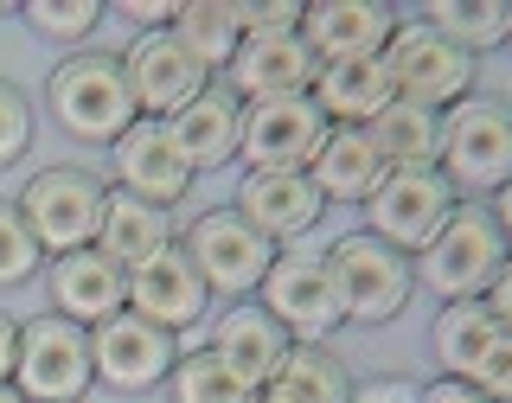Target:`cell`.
<instances>
[{
	"label": "cell",
	"mask_w": 512,
	"mask_h": 403,
	"mask_svg": "<svg viewBox=\"0 0 512 403\" xmlns=\"http://www.w3.org/2000/svg\"><path fill=\"white\" fill-rule=\"evenodd\" d=\"M7 13H13V0H0V20H7Z\"/></svg>",
	"instance_id": "cell-43"
},
{
	"label": "cell",
	"mask_w": 512,
	"mask_h": 403,
	"mask_svg": "<svg viewBox=\"0 0 512 403\" xmlns=\"http://www.w3.org/2000/svg\"><path fill=\"white\" fill-rule=\"evenodd\" d=\"M416 403H487V397H480L474 384H461V378H436V384L416 391Z\"/></svg>",
	"instance_id": "cell-38"
},
{
	"label": "cell",
	"mask_w": 512,
	"mask_h": 403,
	"mask_svg": "<svg viewBox=\"0 0 512 403\" xmlns=\"http://www.w3.org/2000/svg\"><path fill=\"white\" fill-rule=\"evenodd\" d=\"M397 32V13L384 0H314L301 20V45L314 52V64H340V58H378Z\"/></svg>",
	"instance_id": "cell-17"
},
{
	"label": "cell",
	"mask_w": 512,
	"mask_h": 403,
	"mask_svg": "<svg viewBox=\"0 0 512 403\" xmlns=\"http://www.w3.org/2000/svg\"><path fill=\"white\" fill-rule=\"evenodd\" d=\"M384 71H391L397 103L442 116V109H455L461 96H474L480 58H468L461 45H448L442 32H429L423 20H397L391 45H384Z\"/></svg>",
	"instance_id": "cell-8"
},
{
	"label": "cell",
	"mask_w": 512,
	"mask_h": 403,
	"mask_svg": "<svg viewBox=\"0 0 512 403\" xmlns=\"http://www.w3.org/2000/svg\"><path fill=\"white\" fill-rule=\"evenodd\" d=\"M0 403H26L20 391H13V384H0Z\"/></svg>",
	"instance_id": "cell-42"
},
{
	"label": "cell",
	"mask_w": 512,
	"mask_h": 403,
	"mask_svg": "<svg viewBox=\"0 0 512 403\" xmlns=\"http://www.w3.org/2000/svg\"><path fill=\"white\" fill-rule=\"evenodd\" d=\"M455 205L461 199L448 192V180H442L436 167H423V173H384V186L359 205V212H365L359 231H372L378 244H391L397 256H416L448 224Z\"/></svg>",
	"instance_id": "cell-11"
},
{
	"label": "cell",
	"mask_w": 512,
	"mask_h": 403,
	"mask_svg": "<svg viewBox=\"0 0 512 403\" xmlns=\"http://www.w3.org/2000/svg\"><path fill=\"white\" fill-rule=\"evenodd\" d=\"M436 173L448 180L455 199H480L512 180V103L500 96H461L455 109H442V148H436Z\"/></svg>",
	"instance_id": "cell-1"
},
{
	"label": "cell",
	"mask_w": 512,
	"mask_h": 403,
	"mask_svg": "<svg viewBox=\"0 0 512 403\" xmlns=\"http://www.w3.org/2000/svg\"><path fill=\"white\" fill-rule=\"evenodd\" d=\"M506 45H512V39H506Z\"/></svg>",
	"instance_id": "cell-45"
},
{
	"label": "cell",
	"mask_w": 512,
	"mask_h": 403,
	"mask_svg": "<svg viewBox=\"0 0 512 403\" xmlns=\"http://www.w3.org/2000/svg\"><path fill=\"white\" fill-rule=\"evenodd\" d=\"M256 403H276V397H269V391H256Z\"/></svg>",
	"instance_id": "cell-44"
},
{
	"label": "cell",
	"mask_w": 512,
	"mask_h": 403,
	"mask_svg": "<svg viewBox=\"0 0 512 403\" xmlns=\"http://www.w3.org/2000/svg\"><path fill=\"white\" fill-rule=\"evenodd\" d=\"M308 96H314L320 116H327V128H372L384 109L397 103L391 71H384V52H378V58H340V64H320Z\"/></svg>",
	"instance_id": "cell-21"
},
{
	"label": "cell",
	"mask_w": 512,
	"mask_h": 403,
	"mask_svg": "<svg viewBox=\"0 0 512 403\" xmlns=\"http://www.w3.org/2000/svg\"><path fill=\"white\" fill-rule=\"evenodd\" d=\"M173 244H180V256L199 269V282H205L212 301H256L269 263H276V244L256 237L231 205H224V212H199Z\"/></svg>",
	"instance_id": "cell-7"
},
{
	"label": "cell",
	"mask_w": 512,
	"mask_h": 403,
	"mask_svg": "<svg viewBox=\"0 0 512 403\" xmlns=\"http://www.w3.org/2000/svg\"><path fill=\"white\" fill-rule=\"evenodd\" d=\"M320 263H327V276H333V295H340L346 327H384V320H397L410 308V295H416L410 256L378 244L372 231L333 237V244L320 250Z\"/></svg>",
	"instance_id": "cell-4"
},
{
	"label": "cell",
	"mask_w": 512,
	"mask_h": 403,
	"mask_svg": "<svg viewBox=\"0 0 512 403\" xmlns=\"http://www.w3.org/2000/svg\"><path fill=\"white\" fill-rule=\"evenodd\" d=\"M500 340V320L487 314V301H448L436 308V327H429V352H436L442 378H474V365L487 359V346Z\"/></svg>",
	"instance_id": "cell-25"
},
{
	"label": "cell",
	"mask_w": 512,
	"mask_h": 403,
	"mask_svg": "<svg viewBox=\"0 0 512 403\" xmlns=\"http://www.w3.org/2000/svg\"><path fill=\"white\" fill-rule=\"evenodd\" d=\"M103 199H109V186L96 180V173H84V167H39L20 186L13 212L26 218L32 244H39V256L52 263V256H71V250H90L96 244Z\"/></svg>",
	"instance_id": "cell-5"
},
{
	"label": "cell",
	"mask_w": 512,
	"mask_h": 403,
	"mask_svg": "<svg viewBox=\"0 0 512 403\" xmlns=\"http://www.w3.org/2000/svg\"><path fill=\"white\" fill-rule=\"evenodd\" d=\"M13 391L26 403H84L96 391L90 365V327L64 314H32L20 320V359H13Z\"/></svg>",
	"instance_id": "cell-6"
},
{
	"label": "cell",
	"mask_w": 512,
	"mask_h": 403,
	"mask_svg": "<svg viewBox=\"0 0 512 403\" xmlns=\"http://www.w3.org/2000/svg\"><path fill=\"white\" fill-rule=\"evenodd\" d=\"M314 52L301 39H244L237 58L224 64L218 84L237 96V103H276V96H308L314 90Z\"/></svg>",
	"instance_id": "cell-18"
},
{
	"label": "cell",
	"mask_w": 512,
	"mask_h": 403,
	"mask_svg": "<svg viewBox=\"0 0 512 403\" xmlns=\"http://www.w3.org/2000/svg\"><path fill=\"white\" fill-rule=\"evenodd\" d=\"M231 212L250 224L256 237H269V244H295V237H308L320 218H327V199L314 192L308 173H244L237 180V199Z\"/></svg>",
	"instance_id": "cell-16"
},
{
	"label": "cell",
	"mask_w": 512,
	"mask_h": 403,
	"mask_svg": "<svg viewBox=\"0 0 512 403\" xmlns=\"http://www.w3.org/2000/svg\"><path fill=\"white\" fill-rule=\"evenodd\" d=\"M128 314H141V320H154L160 333H192L205 314H212V295H205V282H199V269L180 256V244L173 250H160L148 256L141 269H128Z\"/></svg>",
	"instance_id": "cell-15"
},
{
	"label": "cell",
	"mask_w": 512,
	"mask_h": 403,
	"mask_svg": "<svg viewBox=\"0 0 512 403\" xmlns=\"http://www.w3.org/2000/svg\"><path fill=\"white\" fill-rule=\"evenodd\" d=\"M308 180H314V192L327 205H365L384 186V160H378V148H372L365 128H327Z\"/></svg>",
	"instance_id": "cell-23"
},
{
	"label": "cell",
	"mask_w": 512,
	"mask_h": 403,
	"mask_svg": "<svg viewBox=\"0 0 512 403\" xmlns=\"http://www.w3.org/2000/svg\"><path fill=\"white\" fill-rule=\"evenodd\" d=\"M173 212H160V205H141V199H128V192L109 186V199H103V224H96V250L109 256L116 269H141L148 256L160 250H173Z\"/></svg>",
	"instance_id": "cell-24"
},
{
	"label": "cell",
	"mask_w": 512,
	"mask_h": 403,
	"mask_svg": "<svg viewBox=\"0 0 512 403\" xmlns=\"http://www.w3.org/2000/svg\"><path fill=\"white\" fill-rule=\"evenodd\" d=\"M256 308L276 320V327H282L295 346H327L333 333L346 327L327 263H320V256H308V250H276V263H269L263 288H256Z\"/></svg>",
	"instance_id": "cell-9"
},
{
	"label": "cell",
	"mask_w": 512,
	"mask_h": 403,
	"mask_svg": "<svg viewBox=\"0 0 512 403\" xmlns=\"http://www.w3.org/2000/svg\"><path fill=\"white\" fill-rule=\"evenodd\" d=\"M45 103H52V122L84 148H116L135 128V96H128L116 52H71L64 64H52Z\"/></svg>",
	"instance_id": "cell-2"
},
{
	"label": "cell",
	"mask_w": 512,
	"mask_h": 403,
	"mask_svg": "<svg viewBox=\"0 0 512 403\" xmlns=\"http://www.w3.org/2000/svg\"><path fill=\"white\" fill-rule=\"evenodd\" d=\"M480 301H487V314L500 320V333H512V256L500 263V276L487 282V295H480Z\"/></svg>",
	"instance_id": "cell-37"
},
{
	"label": "cell",
	"mask_w": 512,
	"mask_h": 403,
	"mask_svg": "<svg viewBox=\"0 0 512 403\" xmlns=\"http://www.w3.org/2000/svg\"><path fill=\"white\" fill-rule=\"evenodd\" d=\"M320 141H327V116L314 109V96H276V103L244 109L237 160L244 173H308Z\"/></svg>",
	"instance_id": "cell-12"
},
{
	"label": "cell",
	"mask_w": 512,
	"mask_h": 403,
	"mask_svg": "<svg viewBox=\"0 0 512 403\" xmlns=\"http://www.w3.org/2000/svg\"><path fill=\"white\" fill-rule=\"evenodd\" d=\"M167 397H173V403H256V391L218 359L212 346L180 352V365L167 372Z\"/></svg>",
	"instance_id": "cell-30"
},
{
	"label": "cell",
	"mask_w": 512,
	"mask_h": 403,
	"mask_svg": "<svg viewBox=\"0 0 512 403\" xmlns=\"http://www.w3.org/2000/svg\"><path fill=\"white\" fill-rule=\"evenodd\" d=\"M244 13V39H301L308 0H263V7H237Z\"/></svg>",
	"instance_id": "cell-34"
},
{
	"label": "cell",
	"mask_w": 512,
	"mask_h": 403,
	"mask_svg": "<svg viewBox=\"0 0 512 403\" xmlns=\"http://www.w3.org/2000/svg\"><path fill=\"white\" fill-rule=\"evenodd\" d=\"M109 160H116V192H128V199H141V205H160V212H173L192 192V180H199V173L186 167L173 128L148 122V116H135V128L109 148Z\"/></svg>",
	"instance_id": "cell-14"
},
{
	"label": "cell",
	"mask_w": 512,
	"mask_h": 403,
	"mask_svg": "<svg viewBox=\"0 0 512 403\" xmlns=\"http://www.w3.org/2000/svg\"><path fill=\"white\" fill-rule=\"evenodd\" d=\"M352 403H416V391H404V384H372V391H352Z\"/></svg>",
	"instance_id": "cell-41"
},
{
	"label": "cell",
	"mask_w": 512,
	"mask_h": 403,
	"mask_svg": "<svg viewBox=\"0 0 512 403\" xmlns=\"http://www.w3.org/2000/svg\"><path fill=\"white\" fill-rule=\"evenodd\" d=\"M26 26L52 45H84L103 26V0H26Z\"/></svg>",
	"instance_id": "cell-31"
},
{
	"label": "cell",
	"mask_w": 512,
	"mask_h": 403,
	"mask_svg": "<svg viewBox=\"0 0 512 403\" xmlns=\"http://www.w3.org/2000/svg\"><path fill=\"white\" fill-rule=\"evenodd\" d=\"M39 269H45V256L32 244L26 218L13 212V199H0V288H20V282L39 276Z\"/></svg>",
	"instance_id": "cell-32"
},
{
	"label": "cell",
	"mask_w": 512,
	"mask_h": 403,
	"mask_svg": "<svg viewBox=\"0 0 512 403\" xmlns=\"http://www.w3.org/2000/svg\"><path fill=\"white\" fill-rule=\"evenodd\" d=\"M173 39L205 64V77H224V64L244 45V13H237V0H180Z\"/></svg>",
	"instance_id": "cell-26"
},
{
	"label": "cell",
	"mask_w": 512,
	"mask_h": 403,
	"mask_svg": "<svg viewBox=\"0 0 512 403\" xmlns=\"http://www.w3.org/2000/svg\"><path fill=\"white\" fill-rule=\"evenodd\" d=\"M365 135H372L384 173H423V167H436L442 116H429V109H410V103H391L372 128H365Z\"/></svg>",
	"instance_id": "cell-27"
},
{
	"label": "cell",
	"mask_w": 512,
	"mask_h": 403,
	"mask_svg": "<svg viewBox=\"0 0 512 403\" xmlns=\"http://www.w3.org/2000/svg\"><path fill=\"white\" fill-rule=\"evenodd\" d=\"M122 77H128V96H135V116H148V122H173L212 84L205 64L173 32H135V45L122 52Z\"/></svg>",
	"instance_id": "cell-13"
},
{
	"label": "cell",
	"mask_w": 512,
	"mask_h": 403,
	"mask_svg": "<svg viewBox=\"0 0 512 403\" xmlns=\"http://www.w3.org/2000/svg\"><path fill=\"white\" fill-rule=\"evenodd\" d=\"M487 212H493V224H500V237H506V250H512V180L487 199Z\"/></svg>",
	"instance_id": "cell-40"
},
{
	"label": "cell",
	"mask_w": 512,
	"mask_h": 403,
	"mask_svg": "<svg viewBox=\"0 0 512 403\" xmlns=\"http://www.w3.org/2000/svg\"><path fill=\"white\" fill-rule=\"evenodd\" d=\"M180 340L160 333L154 320L141 314H109L103 327H90V365H96V384L103 391H122V397H141V391H160L167 372L180 365Z\"/></svg>",
	"instance_id": "cell-10"
},
{
	"label": "cell",
	"mask_w": 512,
	"mask_h": 403,
	"mask_svg": "<svg viewBox=\"0 0 512 403\" xmlns=\"http://www.w3.org/2000/svg\"><path fill=\"white\" fill-rule=\"evenodd\" d=\"M352 372L340 365L333 346H288L282 372L269 378V397L276 403H352Z\"/></svg>",
	"instance_id": "cell-28"
},
{
	"label": "cell",
	"mask_w": 512,
	"mask_h": 403,
	"mask_svg": "<svg viewBox=\"0 0 512 403\" xmlns=\"http://www.w3.org/2000/svg\"><path fill=\"white\" fill-rule=\"evenodd\" d=\"M474 391L487 397V403H512V333H500V340L487 346V359L474 365Z\"/></svg>",
	"instance_id": "cell-35"
},
{
	"label": "cell",
	"mask_w": 512,
	"mask_h": 403,
	"mask_svg": "<svg viewBox=\"0 0 512 403\" xmlns=\"http://www.w3.org/2000/svg\"><path fill=\"white\" fill-rule=\"evenodd\" d=\"M32 103H26V90L13 84V77H0V167H13V160H26L32 148Z\"/></svg>",
	"instance_id": "cell-33"
},
{
	"label": "cell",
	"mask_w": 512,
	"mask_h": 403,
	"mask_svg": "<svg viewBox=\"0 0 512 403\" xmlns=\"http://www.w3.org/2000/svg\"><path fill=\"white\" fill-rule=\"evenodd\" d=\"M13 359H20V320L0 308V384H13Z\"/></svg>",
	"instance_id": "cell-39"
},
{
	"label": "cell",
	"mask_w": 512,
	"mask_h": 403,
	"mask_svg": "<svg viewBox=\"0 0 512 403\" xmlns=\"http://www.w3.org/2000/svg\"><path fill=\"white\" fill-rule=\"evenodd\" d=\"M167 128H173V141H180V154H186L192 173L231 167V160H237V135H244V103H237V96L212 77V84L192 96Z\"/></svg>",
	"instance_id": "cell-22"
},
{
	"label": "cell",
	"mask_w": 512,
	"mask_h": 403,
	"mask_svg": "<svg viewBox=\"0 0 512 403\" xmlns=\"http://www.w3.org/2000/svg\"><path fill=\"white\" fill-rule=\"evenodd\" d=\"M45 288H52V314L77 320V327H103L109 314L128 308V269H116L96 244L71 250V256H52Z\"/></svg>",
	"instance_id": "cell-19"
},
{
	"label": "cell",
	"mask_w": 512,
	"mask_h": 403,
	"mask_svg": "<svg viewBox=\"0 0 512 403\" xmlns=\"http://www.w3.org/2000/svg\"><path fill=\"white\" fill-rule=\"evenodd\" d=\"M506 256L512 250H506L493 212L480 199H461L455 212H448L442 231L410 256V269H416V288H429V295L448 308V301H480V295H487V282L500 276Z\"/></svg>",
	"instance_id": "cell-3"
},
{
	"label": "cell",
	"mask_w": 512,
	"mask_h": 403,
	"mask_svg": "<svg viewBox=\"0 0 512 403\" xmlns=\"http://www.w3.org/2000/svg\"><path fill=\"white\" fill-rule=\"evenodd\" d=\"M416 20L429 32H442L448 45H461L468 58H480L512 39V0H429Z\"/></svg>",
	"instance_id": "cell-29"
},
{
	"label": "cell",
	"mask_w": 512,
	"mask_h": 403,
	"mask_svg": "<svg viewBox=\"0 0 512 403\" xmlns=\"http://www.w3.org/2000/svg\"><path fill=\"white\" fill-rule=\"evenodd\" d=\"M122 13H128L141 32H173V13H180V0H122Z\"/></svg>",
	"instance_id": "cell-36"
},
{
	"label": "cell",
	"mask_w": 512,
	"mask_h": 403,
	"mask_svg": "<svg viewBox=\"0 0 512 403\" xmlns=\"http://www.w3.org/2000/svg\"><path fill=\"white\" fill-rule=\"evenodd\" d=\"M205 346H212L218 359L250 384V391H269V378L282 372V359H288V346H295V340H288V333L256 308V301H231V308L212 320V340H205Z\"/></svg>",
	"instance_id": "cell-20"
}]
</instances>
